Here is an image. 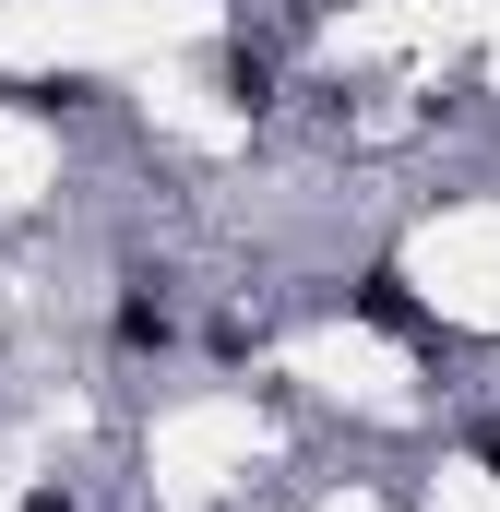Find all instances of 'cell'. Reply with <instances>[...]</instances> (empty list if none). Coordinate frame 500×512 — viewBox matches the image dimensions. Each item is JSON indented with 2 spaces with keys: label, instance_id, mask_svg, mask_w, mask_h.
<instances>
[{
  "label": "cell",
  "instance_id": "1",
  "mask_svg": "<svg viewBox=\"0 0 500 512\" xmlns=\"http://www.w3.org/2000/svg\"><path fill=\"white\" fill-rule=\"evenodd\" d=\"M167 322H179V310H167V274H131V298H120L108 334H120V346H167Z\"/></svg>",
  "mask_w": 500,
  "mask_h": 512
},
{
  "label": "cell",
  "instance_id": "2",
  "mask_svg": "<svg viewBox=\"0 0 500 512\" xmlns=\"http://www.w3.org/2000/svg\"><path fill=\"white\" fill-rule=\"evenodd\" d=\"M358 322H381V334H417V298H405V274H370V286H358Z\"/></svg>",
  "mask_w": 500,
  "mask_h": 512
},
{
  "label": "cell",
  "instance_id": "3",
  "mask_svg": "<svg viewBox=\"0 0 500 512\" xmlns=\"http://www.w3.org/2000/svg\"><path fill=\"white\" fill-rule=\"evenodd\" d=\"M477 465H489V477H500V417H489V441H477Z\"/></svg>",
  "mask_w": 500,
  "mask_h": 512
},
{
  "label": "cell",
  "instance_id": "4",
  "mask_svg": "<svg viewBox=\"0 0 500 512\" xmlns=\"http://www.w3.org/2000/svg\"><path fill=\"white\" fill-rule=\"evenodd\" d=\"M24 512H72V501H60V489H36V501H24Z\"/></svg>",
  "mask_w": 500,
  "mask_h": 512
}]
</instances>
